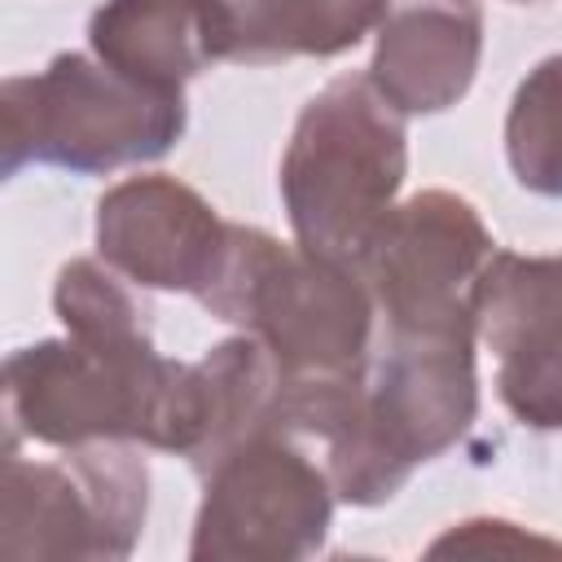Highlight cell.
Instances as JSON below:
<instances>
[{
	"mask_svg": "<svg viewBox=\"0 0 562 562\" xmlns=\"http://www.w3.org/2000/svg\"><path fill=\"white\" fill-rule=\"evenodd\" d=\"M505 154L522 189L562 198V53L527 70L509 101Z\"/></svg>",
	"mask_w": 562,
	"mask_h": 562,
	"instance_id": "2e32d148",
	"label": "cell"
},
{
	"mask_svg": "<svg viewBox=\"0 0 562 562\" xmlns=\"http://www.w3.org/2000/svg\"><path fill=\"white\" fill-rule=\"evenodd\" d=\"M57 461L4 452V558H127L149 514V470L127 439L61 448Z\"/></svg>",
	"mask_w": 562,
	"mask_h": 562,
	"instance_id": "5b68a950",
	"label": "cell"
},
{
	"mask_svg": "<svg viewBox=\"0 0 562 562\" xmlns=\"http://www.w3.org/2000/svg\"><path fill=\"white\" fill-rule=\"evenodd\" d=\"M474 334V316L417 329L382 325L369 351L364 408L382 452L404 479L422 461L443 457L479 417Z\"/></svg>",
	"mask_w": 562,
	"mask_h": 562,
	"instance_id": "ba28073f",
	"label": "cell"
},
{
	"mask_svg": "<svg viewBox=\"0 0 562 562\" xmlns=\"http://www.w3.org/2000/svg\"><path fill=\"white\" fill-rule=\"evenodd\" d=\"M0 114L4 176H18L26 162L75 176L154 162L189 123L184 92L136 83L83 53H57L40 75H9L0 88Z\"/></svg>",
	"mask_w": 562,
	"mask_h": 562,
	"instance_id": "277c9868",
	"label": "cell"
},
{
	"mask_svg": "<svg viewBox=\"0 0 562 562\" xmlns=\"http://www.w3.org/2000/svg\"><path fill=\"white\" fill-rule=\"evenodd\" d=\"M487 549H562V544L527 536V531H518L514 522H501V518L461 522L457 531H448L443 540L430 544V553H487Z\"/></svg>",
	"mask_w": 562,
	"mask_h": 562,
	"instance_id": "e0dca14e",
	"label": "cell"
},
{
	"mask_svg": "<svg viewBox=\"0 0 562 562\" xmlns=\"http://www.w3.org/2000/svg\"><path fill=\"white\" fill-rule=\"evenodd\" d=\"M408 171L404 114L369 75L329 79L303 110L281 158V202L294 241L356 263L395 206Z\"/></svg>",
	"mask_w": 562,
	"mask_h": 562,
	"instance_id": "3957f363",
	"label": "cell"
},
{
	"mask_svg": "<svg viewBox=\"0 0 562 562\" xmlns=\"http://www.w3.org/2000/svg\"><path fill=\"white\" fill-rule=\"evenodd\" d=\"M220 61H290L338 57L356 48L378 22L386 0H206Z\"/></svg>",
	"mask_w": 562,
	"mask_h": 562,
	"instance_id": "4fadbf2b",
	"label": "cell"
},
{
	"mask_svg": "<svg viewBox=\"0 0 562 562\" xmlns=\"http://www.w3.org/2000/svg\"><path fill=\"white\" fill-rule=\"evenodd\" d=\"M88 44L119 75L167 92H184L220 61L206 0H105L88 22Z\"/></svg>",
	"mask_w": 562,
	"mask_h": 562,
	"instance_id": "7c38bea8",
	"label": "cell"
},
{
	"mask_svg": "<svg viewBox=\"0 0 562 562\" xmlns=\"http://www.w3.org/2000/svg\"><path fill=\"white\" fill-rule=\"evenodd\" d=\"M189 558L193 562H299L325 544L334 483L290 430H259L206 474Z\"/></svg>",
	"mask_w": 562,
	"mask_h": 562,
	"instance_id": "8992f818",
	"label": "cell"
},
{
	"mask_svg": "<svg viewBox=\"0 0 562 562\" xmlns=\"http://www.w3.org/2000/svg\"><path fill=\"white\" fill-rule=\"evenodd\" d=\"M193 369L202 391V439L189 465L206 474L241 439L277 426V400H281L285 373L255 334L215 342Z\"/></svg>",
	"mask_w": 562,
	"mask_h": 562,
	"instance_id": "5bb4252c",
	"label": "cell"
},
{
	"mask_svg": "<svg viewBox=\"0 0 562 562\" xmlns=\"http://www.w3.org/2000/svg\"><path fill=\"white\" fill-rule=\"evenodd\" d=\"M228 220L176 176H132L97 202V250L140 290L202 294L224 259Z\"/></svg>",
	"mask_w": 562,
	"mask_h": 562,
	"instance_id": "30bf717a",
	"label": "cell"
},
{
	"mask_svg": "<svg viewBox=\"0 0 562 562\" xmlns=\"http://www.w3.org/2000/svg\"><path fill=\"white\" fill-rule=\"evenodd\" d=\"M470 307L496 351V395L531 430H562V255L492 250Z\"/></svg>",
	"mask_w": 562,
	"mask_h": 562,
	"instance_id": "9c48e42d",
	"label": "cell"
},
{
	"mask_svg": "<svg viewBox=\"0 0 562 562\" xmlns=\"http://www.w3.org/2000/svg\"><path fill=\"white\" fill-rule=\"evenodd\" d=\"M53 307L70 338L101 351H140L154 347L149 307L136 299L132 281L114 272L105 259H70L57 272Z\"/></svg>",
	"mask_w": 562,
	"mask_h": 562,
	"instance_id": "9a60e30c",
	"label": "cell"
},
{
	"mask_svg": "<svg viewBox=\"0 0 562 562\" xmlns=\"http://www.w3.org/2000/svg\"><path fill=\"white\" fill-rule=\"evenodd\" d=\"M487 259L492 233L479 211L448 189H422L386 211L356 255V268L378 321L386 329H417L470 321V290Z\"/></svg>",
	"mask_w": 562,
	"mask_h": 562,
	"instance_id": "52a82bcc",
	"label": "cell"
},
{
	"mask_svg": "<svg viewBox=\"0 0 562 562\" xmlns=\"http://www.w3.org/2000/svg\"><path fill=\"white\" fill-rule=\"evenodd\" d=\"M479 57V0H386L369 79L400 114H439L470 92Z\"/></svg>",
	"mask_w": 562,
	"mask_h": 562,
	"instance_id": "8fae6325",
	"label": "cell"
},
{
	"mask_svg": "<svg viewBox=\"0 0 562 562\" xmlns=\"http://www.w3.org/2000/svg\"><path fill=\"white\" fill-rule=\"evenodd\" d=\"M198 303L255 334L285 378L364 373L373 351V294L356 263L285 246L263 228L228 224L224 259Z\"/></svg>",
	"mask_w": 562,
	"mask_h": 562,
	"instance_id": "7a4b0ae2",
	"label": "cell"
},
{
	"mask_svg": "<svg viewBox=\"0 0 562 562\" xmlns=\"http://www.w3.org/2000/svg\"><path fill=\"white\" fill-rule=\"evenodd\" d=\"M4 430L48 448L127 439L193 457L202 439L198 369L140 351H101L79 338H44L4 360ZM4 448V452H9Z\"/></svg>",
	"mask_w": 562,
	"mask_h": 562,
	"instance_id": "6da1fadb",
	"label": "cell"
}]
</instances>
